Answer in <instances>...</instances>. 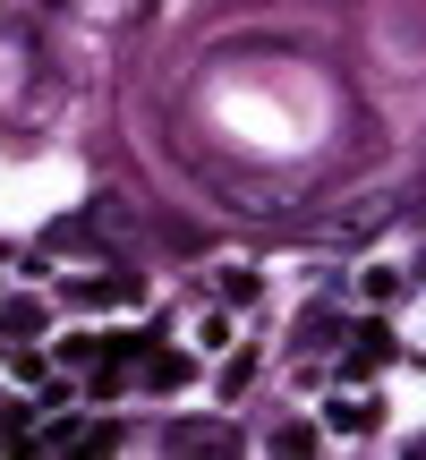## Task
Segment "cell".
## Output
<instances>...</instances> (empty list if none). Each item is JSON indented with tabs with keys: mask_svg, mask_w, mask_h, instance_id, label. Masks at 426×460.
I'll return each instance as SVG.
<instances>
[{
	"mask_svg": "<svg viewBox=\"0 0 426 460\" xmlns=\"http://www.w3.org/2000/svg\"><path fill=\"white\" fill-rule=\"evenodd\" d=\"M401 290V273H393V264H367V298H376V307H384V298H393Z\"/></svg>",
	"mask_w": 426,
	"mask_h": 460,
	"instance_id": "obj_5",
	"label": "cell"
},
{
	"mask_svg": "<svg viewBox=\"0 0 426 460\" xmlns=\"http://www.w3.org/2000/svg\"><path fill=\"white\" fill-rule=\"evenodd\" d=\"M256 290H264L256 273H222V298H230V307H247V298H256Z\"/></svg>",
	"mask_w": 426,
	"mask_h": 460,
	"instance_id": "obj_6",
	"label": "cell"
},
{
	"mask_svg": "<svg viewBox=\"0 0 426 460\" xmlns=\"http://www.w3.org/2000/svg\"><path fill=\"white\" fill-rule=\"evenodd\" d=\"M146 384H154V393L188 384V358H180V349H146Z\"/></svg>",
	"mask_w": 426,
	"mask_h": 460,
	"instance_id": "obj_3",
	"label": "cell"
},
{
	"mask_svg": "<svg viewBox=\"0 0 426 460\" xmlns=\"http://www.w3.org/2000/svg\"><path fill=\"white\" fill-rule=\"evenodd\" d=\"M384 358H393V341H384V324H359V341H350V376H376Z\"/></svg>",
	"mask_w": 426,
	"mask_h": 460,
	"instance_id": "obj_2",
	"label": "cell"
},
{
	"mask_svg": "<svg viewBox=\"0 0 426 460\" xmlns=\"http://www.w3.org/2000/svg\"><path fill=\"white\" fill-rule=\"evenodd\" d=\"M333 427H342V435H376V401H342Z\"/></svg>",
	"mask_w": 426,
	"mask_h": 460,
	"instance_id": "obj_4",
	"label": "cell"
},
{
	"mask_svg": "<svg viewBox=\"0 0 426 460\" xmlns=\"http://www.w3.org/2000/svg\"><path fill=\"white\" fill-rule=\"evenodd\" d=\"M77 307H120V298H137V273H102V281H77Z\"/></svg>",
	"mask_w": 426,
	"mask_h": 460,
	"instance_id": "obj_1",
	"label": "cell"
}]
</instances>
